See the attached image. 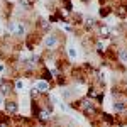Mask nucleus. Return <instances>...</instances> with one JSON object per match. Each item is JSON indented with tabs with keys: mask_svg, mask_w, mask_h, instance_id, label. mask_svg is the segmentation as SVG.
I'll use <instances>...</instances> for the list:
<instances>
[{
	"mask_svg": "<svg viewBox=\"0 0 127 127\" xmlns=\"http://www.w3.org/2000/svg\"><path fill=\"white\" fill-rule=\"evenodd\" d=\"M110 12H112V7L110 5H105V7H102V10H100V15L102 17H107Z\"/></svg>",
	"mask_w": 127,
	"mask_h": 127,
	"instance_id": "nucleus-1",
	"label": "nucleus"
},
{
	"mask_svg": "<svg viewBox=\"0 0 127 127\" xmlns=\"http://www.w3.org/2000/svg\"><path fill=\"white\" fill-rule=\"evenodd\" d=\"M17 110V107H15V103H7V112H10V114H14Z\"/></svg>",
	"mask_w": 127,
	"mask_h": 127,
	"instance_id": "nucleus-2",
	"label": "nucleus"
}]
</instances>
